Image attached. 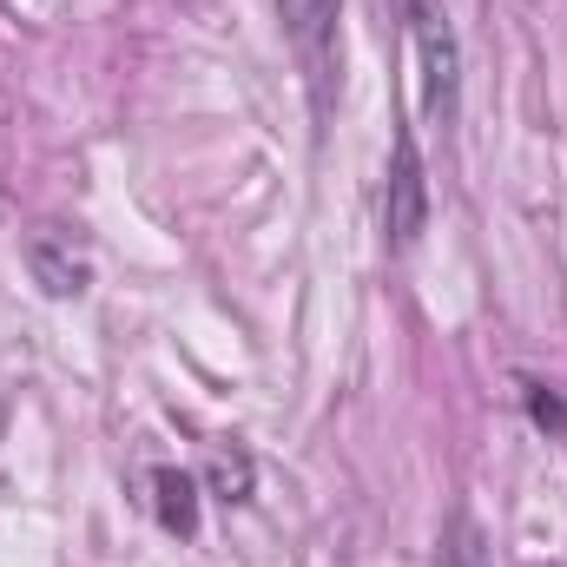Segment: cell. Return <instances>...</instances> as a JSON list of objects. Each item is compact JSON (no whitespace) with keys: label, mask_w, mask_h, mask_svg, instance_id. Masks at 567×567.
Returning <instances> with one entry per match:
<instances>
[{"label":"cell","mask_w":567,"mask_h":567,"mask_svg":"<svg viewBox=\"0 0 567 567\" xmlns=\"http://www.w3.org/2000/svg\"><path fill=\"white\" fill-rule=\"evenodd\" d=\"M410 7V27H416V60H423V120L429 126H449L455 106H462V47H455V27L435 0H403Z\"/></svg>","instance_id":"1"},{"label":"cell","mask_w":567,"mask_h":567,"mask_svg":"<svg viewBox=\"0 0 567 567\" xmlns=\"http://www.w3.org/2000/svg\"><path fill=\"white\" fill-rule=\"evenodd\" d=\"M429 225V172L423 152H416V133L403 126L396 145H390V185H383V231L396 251H410Z\"/></svg>","instance_id":"2"},{"label":"cell","mask_w":567,"mask_h":567,"mask_svg":"<svg viewBox=\"0 0 567 567\" xmlns=\"http://www.w3.org/2000/svg\"><path fill=\"white\" fill-rule=\"evenodd\" d=\"M27 271H33V284L47 290V297H80L86 284H93V251L66 231V225H40L33 238H27Z\"/></svg>","instance_id":"3"},{"label":"cell","mask_w":567,"mask_h":567,"mask_svg":"<svg viewBox=\"0 0 567 567\" xmlns=\"http://www.w3.org/2000/svg\"><path fill=\"white\" fill-rule=\"evenodd\" d=\"M337 7L343 0H278V20L284 33H290V47L323 73V60H330V40H337Z\"/></svg>","instance_id":"4"},{"label":"cell","mask_w":567,"mask_h":567,"mask_svg":"<svg viewBox=\"0 0 567 567\" xmlns=\"http://www.w3.org/2000/svg\"><path fill=\"white\" fill-rule=\"evenodd\" d=\"M152 508L172 535H192L198 528V482L185 468H152Z\"/></svg>","instance_id":"5"},{"label":"cell","mask_w":567,"mask_h":567,"mask_svg":"<svg viewBox=\"0 0 567 567\" xmlns=\"http://www.w3.org/2000/svg\"><path fill=\"white\" fill-rule=\"evenodd\" d=\"M435 567H488V535L475 515H462V508L449 515V528L435 542Z\"/></svg>","instance_id":"6"},{"label":"cell","mask_w":567,"mask_h":567,"mask_svg":"<svg viewBox=\"0 0 567 567\" xmlns=\"http://www.w3.org/2000/svg\"><path fill=\"white\" fill-rule=\"evenodd\" d=\"M212 482H218L225 502H245V495H251V455L218 442V449H212Z\"/></svg>","instance_id":"7"},{"label":"cell","mask_w":567,"mask_h":567,"mask_svg":"<svg viewBox=\"0 0 567 567\" xmlns=\"http://www.w3.org/2000/svg\"><path fill=\"white\" fill-rule=\"evenodd\" d=\"M528 410H535V423H555V429L567 423V416H561V403H555V396H542L535 383H528Z\"/></svg>","instance_id":"8"}]
</instances>
